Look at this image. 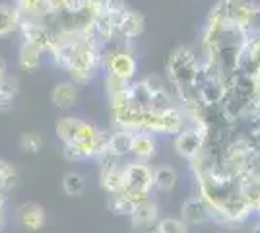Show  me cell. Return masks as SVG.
Returning <instances> with one entry per match:
<instances>
[{
    "mask_svg": "<svg viewBox=\"0 0 260 233\" xmlns=\"http://www.w3.org/2000/svg\"><path fill=\"white\" fill-rule=\"evenodd\" d=\"M47 55L78 86L91 82L101 70V41L89 29H56Z\"/></svg>",
    "mask_w": 260,
    "mask_h": 233,
    "instance_id": "cell-1",
    "label": "cell"
},
{
    "mask_svg": "<svg viewBox=\"0 0 260 233\" xmlns=\"http://www.w3.org/2000/svg\"><path fill=\"white\" fill-rule=\"evenodd\" d=\"M200 56H196L188 47H177L167 58V84L173 91L177 105L200 103L198 97V74H200Z\"/></svg>",
    "mask_w": 260,
    "mask_h": 233,
    "instance_id": "cell-2",
    "label": "cell"
},
{
    "mask_svg": "<svg viewBox=\"0 0 260 233\" xmlns=\"http://www.w3.org/2000/svg\"><path fill=\"white\" fill-rule=\"evenodd\" d=\"M101 70L107 76L119 78L122 82H134L138 74V60L130 49V43L117 37L101 45Z\"/></svg>",
    "mask_w": 260,
    "mask_h": 233,
    "instance_id": "cell-3",
    "label": "cell"
},
{
    "mask_svg": "<svg viewBox=\"0 0 260 233\" xmlns=\"http://www.w3.org/2000/svg\"><path fill=\"white\" fill-rule=\"evenodd\" d=\"M153 190V167L148 161H124V190L136 204L150 198Z\"/></svg>",
    "mask_w": 260,
    "mask_h": 233,
    "instance_id": "cell-4",
    "label": "cell"
},
{
    "mask_svg": "<svg viewBox=\"0 0 260 233\" xmlns=\"http://www.w3.org/2000/svg\"><path fill=\"white\" fill-rule=\"evenodd\" d=\"M56 138L62 142V146H76L82 142H89L93 138H99L105 132L103 128H99L98 124L78 117H62L54 124Z\"/></svg>",
    "mask_w": 260,
    "mask_h": 233,
    "instance_id": "cell-5",
    "label": "cell"
},
{
    "mask_svg": "<svg viewBox=\"0 0 260 233\" xmlns=\"http://www.w3.org/2000/svg\"><path fill=\"white\" fill-rule=\"evenodd\" d=\"M208 136L210 132L204 128H198V126H186L183 132H179L173 138V148L179 157L186 159L188 163L196 159L198 155L204 152L208 142Z\"/></svg>",
    "mask_w": 260,
    "mask_h": 233,
    "instance_id": "cell-6",
    "label": "cell"
},
{
    "mask_svg": "<svg viewBox=\"0 0 260 233\" xmlns=\"http://www.w3.org/2000/svg\"><path fill=\"white\" fill-rule=\"evenodd\" d=\"M99 185L107 194L124 190V159L103 157L99 159Z\"/></svg>",
    "mask_w": 260,
    "mask_h": 233,
    "instance_id": "cell-7",
    "label": "cell"
},
{
    "mask_svg": "<svg viewBox=\"0 0 260 233\" xmlns=\"http://www.w3.org/2000/svg\"><path fill=\"white\" fill-rule=\"evenodd\" d=\"M223 2H225V10H228L229 20H233L249 37L250 35H260V6L258 4L239 6V4H233L231 0H223Z\"/></svg>",
    "mask_w": 260,
    "mask_h": 233,
    "instance_id": "cell-8",
    "label": "cell"
},
{
    "mask_svg": "<svg viewBox=\"0 0 260 233\" xmlns=\"http://www.w3.org/2000/svg\"><path fill=\"white\" fill-rule=\"evenodd\" d=\"M20 35L22 41L39 47L41 51H49V45L54 37V29L45 22V20H35V18H23L20 25Z\"/></svg>",
    "mask_w": 260,
    "mask_h": 233,
    "instance_id": "cell-9",
    "label": "cell"
},
{
    "mask_svg": "<svg viewBox=\"0 0 260 233\" xmlns=\"http://www.w3.org/2000/svg\"><path fill=\"white\" fill-rule=\"evenodd\" d=\"M159 206L157 202L150 196V198L142 200L140 204H136V210L130 216V222L136 229L144 233H155L157 222H159Z\"/></svg>",
    "mask_w": 260,
    "mask_h": 233,
    "instance_id": "cell-10",
    "label": "cell"
},
{
    "mask_svg": "<svg viewBox=\"0 0 260 233\" xmlns=\"http://www.w3.org/2000/svg\"><path fill=\"white\" fill-rule=\"evenodd\" d=\"M239 72L252 80H260V35H250L243 47Z\"/></svg>",
    "mask_w": 260,
    "mask_h": 233,
    "instance_id": "cell-11",
    "label": "cell"
},
{
    "mask_svg": "<svg viewBox=\"0 0 260 233\" xmlns=\"http://www.w3.org/2000/svg\"><path fill=\"white\" fill-rule=\"evenodd\" d=\"M181 218L186 225H202L212 222L210 208L200 194H192L181 204Z\"/></svg>",
    "mask_w": 260,
    "mask_h": 233,
    "instance_id": "cell-12",
    "label": "cell"
},
{
    "mask_svg": "<svg viewBox=\"0 0 260 233\" xmlns=\"http://www.w3.org/2000/svg\"><path fill=\"white\" fill-rule=\"evenodd\" d=\"M157 154V136L150 132H132L130 138V157L136 161H152Z\"/></svg>",
    "mask_w": 260,
    "mask_h": 233,
    "instance_id": "cell-13",
    "label": "cell"
},
{
    "mask_svg": "<svg viewBox=\"0 0 260 233\" xmlns=\"http://www.w3.org/2000/svg\"><path fill=\"white\" fill-rule=\"evenodd\" d=\"M18 222L27 233H39L45 227V210L37 202H23L18 206Z\"/></svg>",
    "mask_w": 260,
    "mask_h": 233,
    "instance_id": "cell-14",
    "label": "cell"
},
{
    "mask_svg": "<svg viewBox=\"0 0 260 233\" xmlns=\"http://www.w3.org/2000/svg\"><path fill=\"white\" fill-rule=\"evenodd\" d=\"M51 101L60 111H68V109L76 107V103L80 101V86L72 80L58 82L51 91Z\"/></svg>",
    "mask_w": 260,
    "mask_h": 233,
    "instance_id": "cell-15",
    "label": "cell"
},
{
    "mask_svg": "<svg viewBox=\"0 0 260 233\" xmlns=\"http://www.w3.org/2000/svg\"><path fill=\"white\" fill-rule=\"evenodd\" d=\"M130 138L132 132L126 130H111L107 132V144H105V152L99 159L103 157H113V159H124L130 155ZM98 159V161H99Z\"/></svg>",
    "mask_w": 260,
    "mask_h": 233,
    "instance_id": "cell-16",
    "label": "cell"
},
{
    "mask_svg": "<svg viewBox=\"0 0 260 233\" xmlns=\"http://www.w3.org/2000/svg\"><path fill=\"white\" fill-rule=\"evenodd\" d=\"M144 29H146V18H144L138 10L126 8L124 14H122V18H120V23H119L120 37L130 43V41L138 39V37L144 34Z\"/></svg>",
    "mask_w": 260,
    "mask_h": 233,
    "instance_id": "cell-17",
    "label": "cell"
},
{
    "mask_svg": "<svg viewBox=\"0 0 260 233\" xmlns=\"http://www.w3.org/2000/svg\"><path fill=\"white\" fill-rule=\"evenodd\" d=\"M22 20V14L16 4L0 2V37H8V35L20 31Z\"/></svg>",
    "mask_w": 260,
    "mask_h": 233,
    "instance_id": "cell-18",
    "label": "cell"
},
{
    "mask_svg": "<svg viewBox=\"0 0 260 233\" xmlns=\"http://www.w3.org/2000/svg\"><path fill=\"white\" fill-rule=\"evenodd\" d=\"M43 53L39 47L27 43V41H22L20 43V53H18V62H20V68L25 70V72H35L39 70L41 62H43Z\"/></svg>",
    "mask_w": 260,
    "mask_h": 233,
    "instance_id": "cell-19",
    "label": "cell"
},
{
    "mask_svg": "<svg viewBox=\"0 0 260 233\" xmlns=\"http://www.w3.org/2000/svg\"><path fill=\"white\" fill-rule=\"evenodd\" d=\"M179 183V175L171 165L153 167V190L159 192H171Z\"/></svg>",
    "mask_w": 260,
    "mask_h": 233,
    "instance_id": "cell-20",
    "label": "cell"
},
{
    "mask_svg": "<svg viewBox=\"0 0 260 233\" xmlns=\"http://www.w3.org/2000/svg\"><path fill=\"white\" fill-rule=\"evenodd\" d=\"M20 93V84L16 76H6V80L0 84V113H8L14 107V101Z\"/></svg>",
    "mask_w": 260,
    "mask_h": 233,
    "instance_id": "cell-21",
    "label": "cell"
},
{
    "mask_svg": "<svg viewBox=\"0 0 260 233\" xmlns=\"http://www.w3.org/2000/svg\"><path fill=\"white\" fill-rule=\"evenodd\" d=\"M107 206L115 216H120V218H130L134 214V210H136V202L130 198L126 192L109 194Z\"/></svg>",
    "mask_w": 260,
    "mask_h": 233,
    "instance_id": "cell-22",
    "label": "cell"
},
{
    "mask_svg": "<svg viewBox=\"0 0 260 233\" xmlns=\"http://www.w3.org/2000/svg\"><path fill=\"white\" fill-rule=\"evenodd\" d=\"M18 10L22 18H35V20H45L49 18V10L45 0H18Z\"/></svg>",
    "mask_w": 260,
    "mask_h": 233,
    "instance_id": "cell-23",
    "label": "cell"
},
{
    "mask_svg": "<svg viewBox=\"0 0 260 233\" xmlns=\"http://www.w3.org/2000/svg\"><path fill=\"white\" fill-rule=\"evenodd\" d=\"M18 183V169L8 159L0 157V192L8 194Z\"/></svg>",
    "mask_w": 260,
    "mask_h": 233,
    "instance_id": "cell-24",
    "label": "cell"
},
{
    "mask_svg": "<svg viewBox=\"0 0 260 233\" xmlns=\"http://www.w3.org/2000/svg\"><path fill=\"white\" fill-rule=\"evenodd\" d=\"M62 190L68 196H82L86 190V179L76 171H68L62 177Z\"/></svg>",
    "mask_w": 260,
    "mask_h": 233,
    "instance_id": "cell-25",
    "label": "cell"
},
{
    "mask_svg": "<svg viewBox=\"0 0 260 233\" xmlns=\"http://www.w3.org/2000/svg\"><path fill=\"white\" fill-rule=\"evenodd\" d=\"M155 233H188V225L183 222V218H161L157 222Z\"/></svg>",
    "mask_w": 260,
    "mask_h": 233,
    "instance_id": "cell-26",
    "label": "cell"
},
{
    "mask_svg": "<svg viewBox=\"0 0 260 233\" xmlns=\"http://www.w3.org/2000/svg\"><path fill=\"white\" fill-rule=\"evenodd\" d=\"M20 148H22L25 154H37V152L43 148V138H41V134L25 132L22 138H20Z\"/></svg>",
    "mask_w": 260,
    "mask_h": 233,
    "instance_id": "cell-27",
    "label": "cell"
},
{
    "mask_svg": "<svg viewBox=\"0 0 260 233\" xmlns=\"http://www.w3.org/2000/svg\"><path fill=\"white\" fill-rule=\"evenodd\" d=\"M47 4V10H49V16H56L60 12H64L68 0H45Z\"/></svg>",
    "mask_w": 260,
    "mask_h": 233,
    "instance_id": "cell-28",
    "label": "cell"
},
{
    "mask_svg": "<svg viewBox=\"0 0 260 233\" xmlns=\"http://www.w3.org/2000/svg\"><path fill=\"white\" fill-rule=\"evenodd\" d=\"M6 76H8V64H6L4 56L0 55V84L6 80Z\"/></svg>",
    "mask_w": 260,
    "mask_h": 233,
    "instance_id": "cell-29",
    "label": "cell"
},
{
    "mask_svg": "<svg viewBox=\"0 0 260 233\" xmlns=\"http://www.w3.org/2000/svg\"><path fill=\"white\" fill-rule=\"evenodd\" d=\"M6 214V194L0 192V218H4Z\"/></svg>",
    "mask_w": 260,
    "mask_h": 233,
    "instance_id": "cell-30",
    "label": "cell"
},
{
    "mask_svg": "<svg viewBox=\"0 0 260 233\" xmlns=\"http://www.w3.org/2000/svg\"><path fill=\"white\" fill-rule=\"evenodd\" d=\"M233 4H239V6H249V4H256V0H231Z\"/></svg>",
    "mask_w": 260,
    "mask_h": 233,
    "instance_id": "cell-31",
    "label": "cell"
},
{
    "mask_svg": "<svg viewBox=\"0 0 260 233\" xmlns=\"http://www.w3.org/2000/svg\"><path fill=\"white\" fill-rule=\"evenodd\" d=\"M250 233H260V220H258V223L252 227V231H250Z\"/></svg>",
    "mask_w": 260,
    "mask_h": 233,
    "instance_id": "cell-32",
    "label": "cell"
},
{
    "mask_svg": "<svg viewBox=\"0 0 260 233\" xmlns=\"http://www.w3.org/2000/svg\"><path fill=\"white\" fill-rule=\"evenodd\" d=\"M4 231V218H0V233Z\"/></svg>",
    "mask_w": 260,
    "mask_h": 233,
    "instance_id": "cell-33",
    "label": "cell"
},
{
    "mask_svg": "<svg viewBox=\"0 0 260 233\" xmlns=\"http://www.w3.org/2000/svg\"><path fill=\"white\" fill-rule=\"evenodd\" d=\"M6 2H10V4H18V0H6Z\"/></svg>",
    "mask_w": 260,
    "mask_h": 233,
    "instance_id": "cell-34",
    "label": "cell"
},
{
    "mask_svg": "<svg viewBox=\"0 0 260 233\" xmlns=\"http://www.w3.org/2000/svg\"><path fill=\"white\" fill-rule=\"evenodd\" d=\"M256 82H258V95H260V80H256Z\"/></svg>",
    "mask_w": 260,
    "mask_h": 233,
    "instance_id": "cell-35",
    "label": "cell"
}]
</instances>
